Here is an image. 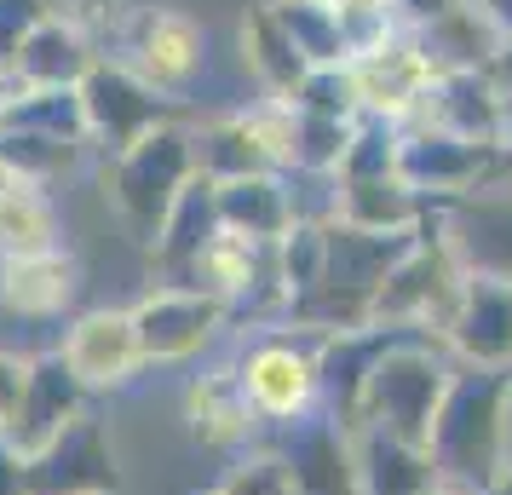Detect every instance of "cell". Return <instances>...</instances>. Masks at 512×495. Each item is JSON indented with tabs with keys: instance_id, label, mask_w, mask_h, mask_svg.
<instances>
[{
	"instance_id": "cell-1",
	"label": "cell",
	"mask_w": 512,
	"mask_h": 495,
	"mask_svg": "<svg viewBox=\"0 0 512 495\" xmlns=\"http://www.w3.org/2000/svg\"><path fill=\"white\" fill-rule=\"evenodd\" d=\"M426 461L443 490L489 495L512 461V369H461L443 392L426 438Z\"/></svg>"
},
{
	"instance_id": "cell-2",
	"label": "cell",
	"mask_w": 512,
	"mask_h": 495,
	"mask_svg": "<svg viewBox=\"0 0 512 495\" xmlns=\"http://www.w3.org/2000/svg\"><path fill=\"white\" fill-rule=\"evenodd\" d=\"M196 179V150H190V127L185 121H167L156 133H144L133 150L104 156V208L116 213V225L127 231L133 248L150 254V242L162 231V219L173 213L179 190Z\"/></svg>"
},
{
	"instance_id": "cell-3",
	"label": "cell",
	"mask_w": 512,
	"mask_h": 495,
	"mask_svg": "<svg viewBox=\"0 0 512 495\" xmlns=\"http://www.w3.org/2000/svg\"><path fill=\"white\" fill-rule=\"evenodd\" d=\"M449 380H455V357L443 352V340H426V334L397 340L392 352L369 369V380H363V398H357L351 432L369 426V432H386V438H397V444L426 449Z\"/></svg>"
},
{
	"instance_id": "cell-4",
	"label": "cell",
	"mask_w": 512,
	"mask_h": 495,
	"mask_svg": "<svg viewBox=\"0 0 512 495\" xmlns=\"http://www.w3.org/2000/svg\"><path fill=\"white\" fill-rule=\"evenodd\" d=\"M116 58L156 98L185 110L190 93L208 75V29L196 24L185 6H133V18L116 41Z\"/></svg>"
},
{
	"instance_id": "cell-5",
	"label": "cell",
	"mask_w": 512,
	"mask_h": 495,
	"mask_svg": "<svg viewBox=\"0 0 512 495\" xmlns=\"http://www.w3.org/2000/svg\"><path fill=\"white\" fill-rule=\"evenodd\" d=\"M461 283H466V265L455 260V248L438 236V225H426V236L403 254V265L374 288L369 317L380 329H415V334L443 340L449 317H455V300H461Z\"/></svg>"
},
{
	"instance_id": "cell-6",
	"label": "cell",
	"mask_w": 512,
	"mask_h": 495,
	"mask_svg": "<svg viewBox=\"0 0 512 495\" xmlns=\"http://www.w3.org/2000/svg\"><path fill=\"white\" fill-rule=\"evenodd\" d=\"M317 334L300 329H265L254 334L242 357H236V380L254 403L259 426H294L305 415H317Z\"/></svg>"
},
{
	"instance_id": "cell-7",
	"label": "cell",
	"mask_w": 512,
	"mask_h": 495,
	"mask_svg": "<svg viewBox=\"0 0 512 495\" xmlns=\"http://www.w3.org/2000/svg\"><path fill=\"white\" fill-rule=\"evenodd\" d=\"M75 93H81V116H87V150H98V156H121V150H133L144 133L179 121V104L156 98L116 52H104L93 70L81 75Z\"/></svg>"
},
{
	"instance_id": "cell-8",
	"label": "cell",
	"mask_w": 512,
	"mask_h": 495,
	"mask_svg": "<svg viewBox=\"0 0 512 495\" xmlns=\"http://www.w3.org/2000/svg\"><path fill=\"white\" fill-rule=\"evenodd\" d=\"M346 70L351 87H357V116L386 121V127H409L432 93V81H438V64L426 58L420 35H409V29H392L380 47L357 52Z\"/></svg>"
},
{
	"instance_id": "cell-9",
	"label": "cell",
	"mask_w": 512,
	"mask_h": 495,
	"mask_svg": "<svg viewBox=\"0 0 512 495\" xmlns=\"http://www.w3.org/2000/svg\"><path fill=\"white\" fill-rule=\"evenodd\" d=\"M127 311H133V329H139L144 369L202 357L225 334V323H231V306H219V300L196 294V288H162V283Z\"/></svg>"
},
{
	"instance_id": "cell-10",
	"label": "cell",
	"mask_w": 512,
	"mask_h": 495,
	"mask_svg": "<svg viewBox=\"0 0 512 495\" xmlns=\"http://www.w3.org/2000/svg\"><path fill=\"white\" fill-rule=\"evenodd\" d=\"M29 472V495H116L121 490V461L116 444L93 409L70 421L47 449L24 455Z\"/></svg>"
},
{
	"instance_id": "cell-11",
	"label": "cell",
	"mask_w": 512,
	"mask_h": 495,
	"mask_svg": "<svg viewBox=\"0 0 512 495\" xmlns=\"http://www.w3.org/2000/svg\"><path fill=\"white\" fill-rule=\"evenodd\" d=\"M397 179L420 190L426 202H461L472 190L495 185V150L489 144H466L438 127H409L397 133Z\"/></svg>"
},
{
	"instance_id": "cell-12",
	"label": "cell",
	"mask_w": 512,
	"mask_h": 495,
	"mask_svg": "<svg viewBox=\"0 0 512 495\" xmlns=\"http://www.w3.org/2000/svg\"><path fill=\"white\" fill-rule=\"evenodd\" d=\"M58 357L70 363V375L81 380L87 392H121V386H133V380L144 375L133 311H116V306L81 311L70 329H64Z\"/></svg>"
},
{
	"instance_id": "cell-13",
	"label": "cell",
	"mask_w": 512,
	"mask_h": 495,
	"mask_svg": "<svg viewBox=\"0 0 512 495\" xmlns=\"http://www.w3.org/2000/svg\"><path fill=\"white\" fill-rule=\"evenodd\" d=\"M432 225L466 271L512 283V185H484L461 202H438Z\"/></svg>"
},
{
	"instance_id": "cell-14",
	"label": "cell",
	"mask_w": 512,
	"mask_h": 495,
	"mask_svg": "<svg viewBox=\"0 0 512 495\" xmlns=\"http://www.w3.org/2000/svg\"><path fill=\"white\" fill-rule=\"evenodd\" d=\"M443 352L461 369H512V283L466 271L455 317L443 329Z\"/></svg>"
},
{
	"instance_id": "cell-15",
	"label": "cell",
	"mask_w": 512,
	"mask_h": 495,
	"mask_svg": "<svg viewBox=\"0 0 512 495\" xmlns=\"http://www.w3.org/2000/svg\"><path fill=\"white\" fill-rule=\"evenodd\" d=\"M277 461L288 472V495H357L351 432L340 421H328L323 409L294 426H282Z\"/></svg>"
},
{
	"instance_id": "cell-16",
	"label": "cell",
	"mask_w": 512,
	"mask_h": 495,
	"mask_svg": "<svg viewBox=\"0 0 512 495\" xmlns=\"http://www.w3.org/2000/svg\"><path fill=\"white\" fill-rule=\"evenodd\" d=\"M87 398L93 392L70 375V363L58 352L29 357V380H24V398H18V415H12V426L0 438L18 449V455H35V449H47L70 421L87 415Z\"/></svg>"
},
{
	"instance_id": "cell-17",
	"label": "cell",
	"mask_w": 512,
	"mask_h": 495,
	"mask_svg": "<svg viewBox=\"0 0 512 495\" xmlns=\"http://www.w3.org/2000/svg\"><path fill=\"white\" fill-rule=\"evenodd\" d=\"M507 116L512 110L507 98L495 93L489 70H443L409 127H438V133H455L466 144H489L495 150L501 133H507ZM409 127H397V133H409Z\"/></svg>"
},
{
	"instance_id": "cell-18",
	"label": "cell",
	"mask_w": 512,
	"mask_h": 495,
	"mask_svg": "<svg viewBox=\"0 0 512 495\" xmlns=\"http://www.w3.org/2000/svg\"><path fill=\"white\" fill-rule=\"evenodd\" d=\"M426 231H357L346 219H328L323 225V283L334 288H357V294H369L392 277L403 254L415 248Z\"/></svg>"
},
{
	"instance_id": "cell-19",
	"label": "cell",
	"mask_w": 512,
	"mask_h": 495,
	"mask_svg": "<svg viewBox=\"0 0 512 495\" xmlns=\"http://www.w3.org/2000/svg\"><path fill=\"white\" fill-rule=\"evenodd\" d=\"M81 300V260L70 248H47V254H24V260H0V311L47 323Z\"/></svg>"
},
{
	"instance_id": "cell-20",
	"label": "cell",
	"mask_w": 512,
	"mask_h": 495,
	"mask_svg": "<svg viewBox=\"0 0 512 495\" xmlns=\"http://www.w3.org/2000/svg\"><path fill=\"white\" fill-rule=\"evenodd\" d=\"M185 426L202 449H248L259 432V415L242 380H236V363H219L208 375H196L185 386Z\"/></svg>"
},
{
	"instance_id": "cell-21",
	"label": "cell",
	"mask_w": 512,
	"mask_h": 495,
	"mask_svg": "<svg viewBox=\"0 0 512 495\" xmlns=\"http://www.w3.org/2000/svg\"><path fill=\"white\" fill-rule=\"evenodd\" d=\"M219 231V196H213V179H190L185 190H179V202H173V213L162 219V231H156V242H150V265H156V283L162 288H185L190 265H196V254L208 248V236Z\"/></svg>"
},
{
	"instance_id": "cell-22",
	"label": "cell",
	"mask_w": 512,
	"mask_h": 495,
	"mask_svg": "<svg viewBox=\"0 0 512 495\" xmlns=\"http://www.w3.org/2000/svg\"><path fill=\"white\" fill-rule=\"evenodd\" d=\"M98 58H104V52H98L70 18L47 12V18L35 24V35L18 47V58H12V81H18V87H81V75L93 70Z\"/></svg>"
},
{
	"instance_id": "cell-23",
	"label": "cell",
	"mask_w": 512,
	"mask_h": 495,
	"mask_svg": "<svg viewBox=\"0 0 512 495\" xmlns=\"http://www.w3.org/2000/svg\"><path fill=\"white\" fill-rule=\"evenodd\" d=\"M47 248H64V213L52 190L0 167V260H24Z\"/></svg>"
},
{
	"instance_id": "cell-24",
	"label": "cell",
	"mask_w": 512,
	"mask_h": 495,
	"mask_svg": "<svg viewBox=\"0 0 512 495\" xmlns=\"http://www.w3.org/2000/svg\"><path fill=\"white\" fill-rule=\"evenodd\" d=\"M236 47H242V70H248V81H254V93H265V98H294L300 81L311 75V64L294 52V41L282 35V24L271 18L265 0H254V6L242 12Z\"/></svg>"
},
{
	"instance_id": "cell-25",
	"label": "cell",
	"mask_w": 512,
	"mask_h": 495,
	"mask_svg": "<svg viewBox=\"0 0 512 495\" xmlns=\"http://www.w3.org/2000/svg\"><path fill=\"white\" fill-rule=\"evenodd\" d=\"M340 185V213L357 231H426L438 202H426L420 190H409L397 173L386 179H334Z\"/></svg>"
},
{
	"instance_id": "cell-26",
	"label": "cell",
	"mask_w": 512,
	"mask_h": 495,
	"mask_svg": "<svg viewBox=\"0 0 512 495\" xmlns=\"http://www.w3.org/2000/svg\"><path fill=\"white\" fill-rule=\"evenodd\" d=\"M351 461H357V495H426L438 484L426 449L397 444V438L369 432V426L351 432Z\"/></svg>"
},
{
	"instance_id": "cell-27",
	"label": "cell",
	"mask_w": 512,
	"mask_h": 495,
	"mask_svg": "<svg viewBox=\"0 0 512 495\" xmlns=\"http://www.w3.org/2000/svg\"><path fill=\"white\" fill-rule=\"evenodd\" d=\"M213 196H219V225H225V231L254 236V242H277V236L294 225V208H288V179H282V173L225 179V185H213Z\"/></svg>"
},
{
	"instance_id": "cell-28",
	"label": "cell",
	"mask_w": 512,
	"mask_h": 495,
	"mask_svg": "<svg viewBox=\"0 0 512 495\" xmlns=\"http://www.w3.org/2000/svg\"><path fill=\"white\" fill-rule=\"evenodd\" d=\"M265 6H271V18L282 24V35L294 41V52H300L311 70H340V64H351L340 6H328V0H265Z\"/></svg>"
},
{
	"instance_id": "cell-29",
	"label": "cell",
	"mask_w": 512,
	"mask_h": 495,
	"mask_svg": "<svg viewBox=\"0 0 512 495\" xmlns=\"http://www.w3.org/2000/svg\"><path fill=\"white\" fill-rule=\"evenodd\" d=\"M190 150H196V173L225 185V179H248V173H271V162L259 156L254 133L242 127L236 110H219L202 127H190Z\"/></svg>"
},
{
	"instance_id": "cell-30",
	"label": "cell",
	"mask_w": 512,
	"mask_h": 495,
	"mask_svg": "<svg viewBox=\"0 0 512 495\" xmlns=\"http://www.w3.org/2000/svg\"><path fill=\"white\" fill-rule=\"evenodd\" d=\"M0 133H47V139H64V144L87 150L81 93L75 87H18V98L0 116Z\"/></svg>"
},
{
	"instance_id": "cell-31",
	"label": "cell",
	"mask_w": 512,
	"mask_h": 495,
	"mask_svg": "<svg viewBox=\"0 0 512 495\" xmlns=\"http://www.w3.org/2000/svg\"><path fill=\"white\" fill-rule=\"evenodd\" d=\"M236 116L254 133L259 156L271 162V173H294V139H300V110H294V98L254 93L248 104H236Z\"/></svg>"
},
{
	"instance_id": "cell-32",
	"label": "cell",
	"mask_w": 512,
	"mask_h": 495,
	"mask_svg": "<svg viewBox=\"0 0 512 495\" xmlns=\"http://www.w3.org/2000/svg\"><path fill=\"white\" fill-rule=\"evenodd\" d=\"M81 144H64V139H47V133H0V167L6 173H24L35 185H52L81 167Z\"/></svg>"
},
{
	"instance_id": "cell-33",
	"label": "cell",
	"mask_w": 512,
	"mask_h": 495,
	"mask_svg": "<svg viewBox=\"0 0 512 495\" xmlns=\"http://www.w3.org/2000/svg\"><path fill=\"white\" fill-rule=\"evenodd\" d=\"M271 265H277V283H282L288 300L305 294V288H317L323 283V225L294 219V225L271 242Z\"/></svg>"
},
{
	"instance_id": "cell-34",
	"label": "cell",
	"mask_w": 512,
	"mask_h": 495,
	"mask_svg": "<svg viewBox=\"0 0 512 495\" xmlns=\"http://www.w3.org/2000/svg\"><path fill=\"white\" fill-rule=\"evenodd\" d=\"M351 133L357 121H334V116H305L300 110V139H294V173H317V179H334L340 162L351 150Z\"/></svg>"
},
{
	"instance_id": "cell-35",
	"label": "cell",
	"mask_w": 512,
	"mask_h": 495,
	"mask_svg": "<svg viewBox=\"0 0 512 495\" xmlns=\"http://www.w3.org/2000/svg\"><path fill=\"white\" fill-rule=\"evenodd\" d=\"M397 127H386V121H357V133H351V150L346 162H340V173L334 179H386V173H397Z\"/></svg>"
},
{
	"instance_id": "cell-36",
	"label": "cell",
	"mask_w": 512,
	"mask_h": 495,
	"mask_svg": "<svg viewBox=\"0 0 512 495\" xmlns=\"http://www.w3.org/2000/svg\"><path fill=\"white\" fill-rule=\"evenodd\" d=\"M294 110L305 116H334V121H363L357 116V87H351V70H311L294 93Z\"/></svg>"
},
{
	"instance_id": "cell-37",
	"label": "cell",
	"mask_w": 512,
	"mask_h": 495,
	"mask_svg": "<svg viewBox=\"0 0 512 495\" xmlns=\"http://www.w3.org/2000/svg\"><path fill=\"white\" fill-rule=\"evenodd\" d=\"M58 18H70L87 41H93L98 52H110L121 41V29H127V18H133V6L127 0H64V6H52Z\"/></svg>"
},
{
	"instance_id": "cell-38",
	"label": "cell",
	"mask_w": 512,
	"mask_h": 495,
	"mask_svg": "<svg viewBox=\"0 0 512 495\" xmlns=\"http://www.w3.org/2000/svg\"><path fill=\"white\" fill-rule=\"evenodd\" d=\"M208 495H288V472H282L277 449H248Z\"/></svg>"
},
{
	"instance_id": "cell-39",
	"label": "cell",
	"mask_w": 512,
	"mask_h": 495,
	"mask_svg": "<svg viewBox=\"0 0 512 495\" xmlns=\"http://www.w3.org/2000/svg\"><path fill=\"white\" fill-rule=\"evenodd\" d=\"M52 12V0H0V70H12V58L24 47L35 24Z\"/></svg>"
},
{
	"instance_id": "cell-40",
	"label": "cell",
	"mask_w": 512,
	"mask_h": 495,
	"mask_svg": "<svg viewBox=\"0 0 512 495\" xmlns=\"http://www.w3.org/2000/svg\"><path fill=\"white\" fill-rule=\"evenodd\" d=\"M466 0H386V12H392L397 29H409V35H426L432 24H443L449 12H461Z\"/></svg>"
},
{
	"instance_id": "cell-41",
	"label": "cell",
	"mask_w": 512,
	"mask_h": 495,
	"mask_svg": "<svg viewBox=\"0 0 512 495\" xmlns=\"http://www.w3.org/2000/svg\"><path fill=\"white\" fill-rule=\"evenodd\" d=\"M24 380H29V357H18V352H0V432L12 426V415H18V398H24Z\"/></svg>"
},
{
	"instance_id": "cell-42",
	"label": "cell",
	"mask_w": 512,
	"mask_h": 495,
	"mask_svg": "<svg viewBox=\"0 0 512 495\" xmlns=\"http://www.w3.org/2000/svg\"><path fill=\"white\" fill-rule=\"evenodd\" d=\"M472 12H478V24L495 35V47H507L512 41V0H466Z\"/></svg>"
},
{
	"instance_id": "cell-43",
	"label": "cell",
	"mask_w": 512,
	"mask_h": 495,
	"mask_svg": "<svg viewBox=\"0 0 512 495\" xmlns=\"http://www.w3.org/2000/svg\"><path fill=\"white\" fill-rule=\"evenodd\" d=\"M0 495H29V472H24V455L0 438Z\"/></svg>"
},
{
	"instance_id": "cell-44",
	"label": "cell",
	"mask_w": 512,
	"mask_h": 495,
	"mask_svg": "<svg viewBox=\"0 0 512 495\" xmlns=\"http://www.w3.org/2000/svg\"><path fill=\"white\" fill-rule=\"evenodd\" d=\"M489 81H495V93L507 98V110H512V41L507 47H495V58H489Z\"/></svg>"
},
{
	"instance_id": "cell-45",
	"label": "cell",
	"mask_w": 512,
	"mask_h": 495,
	"mask_svg": "<svg viewBox=\"0 0 512 495\" xmlns=\"http://www.w3.org/2000/svg\"><path fill=\"white\" fill-rule=\"evenodd\" d=\"M495 185H512V116H507L501 144H495Z\"/></svg>"
},
{
	"instance_id": "cell-46",
	"label": "cell",
	"mask_w": 512,
	"mask_h": 495,
	"mask_svg": "<svg viewBox=\"0 0 512 495\" xmlns=\"http://www.w3.org/2000/svg\"><path fill=\"white\" fill-rule=\"evenodd\" d=\"M328 6H340V12H386V0H328Z\"/></svg>"
},
{
	"instance_id": "cell-47",
	"label": "cell",
	"mask_w": 512,
	"mask_h": 495,
	"mask_svg": "<svg viewBox=\"0 0 512 495\" xmlns=\"http://www.w3.org/2000/svg\"><path fill=\"white\" fill-rule=\"evenodd\" d=\"M12 98H18V81H12V70H0V116H6Z\"/></svg>"
},
{
	"instance_id": "cell-48",
	"label": "cell",
	"mask_w": 512,
	"mask_h": 495,
	"mask_svg": "<svg viewBox=\"0 0 512 495\" xmlns=\"http://www.w3.org/2000/svg\"><path fill=\"white\" fill-rule=\"evenodd\" d=\"M495 495H512V461H507V472H501V484H495Z\"/></svg>"
},
{
	"instance_id": "cell-49",
	"label": "cell",
	"mask_w": 512,
	"mask_h": 495,
	"mask_svg": "<svg viewBox=\"0 0 512 495\" xmlns=\"http://www.w3.org/2000/svg\"><path fill=\"white\" fill-rule=\"evenodd\" d=\"M426 495H461V490H443V484H432V490H426Z\"/></svg>"
},
{
	"instance_id": "cell-50",
	"label": "cell",
	"mask_w": 512,
	"mask_h": 495,
	"mask_svg": "<svg viewBox=\"0 0 512 495\" xmlns=\"http://www.w3.org/2000/svg\"><path fill=\"white\" fill-rule=\"evenodd\" d=\"M489 495H495V490H489Z\"/></svg>"
}]
</instances>
